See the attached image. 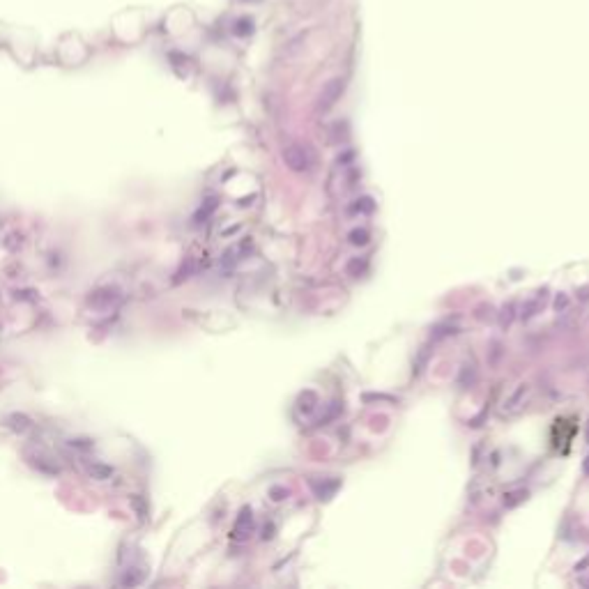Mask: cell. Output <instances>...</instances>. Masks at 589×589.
Here are the masks:
<instances>
[{
	"label": "cell",
	"instance_id": "5b68a950",
	"mask_svg": "<svg viewBox=\"0 0 589 589\" xmlns=\"http://www.w3.org/2000/svg\"><path fill=\"white\" fill-rule=\"evenodd\" d=\"M251 525H253L251 509H242V513H239V520H237V527H235V536H237V539H244V536L251 532Z\"/></svg>",
	"mask_w": 589,
	"mask_h": 589
},
{
	"label": "cell",
	"instance_id": "52a82bcc",
	"mask_svg": "<svg viewBox=\"0 0 589 589\" xmlns=\"http://www.w3.org/2000/svg\"><path fill=\"white\" fill-rule=\"evenodd\" d=\"M316 405H318V396L313 392H304L302 396H299V410L302 412H311Z\"/></svg>",
	"mask_w": 589,
	"mask_h": 589
},
{
	"label": "cell",
	"instance_id": "30bf717a",
	"mask_svg": "<svg viewBox=\"0 0 589 589\" xmlns=\"http://www.w3.org/2000/svg\"><path fill=\"white\" fill-rule=\"evenodd\" d=\"M373 198H369V196H364V198H359L357 200V205H355V212H373Z\"/></svg>",
	"mask_w": 589,
	"mask_h": 589
},
{
	"label": "cell",
	"instance_id": "5bb4252c",
	"mask_svg": "<svg viewBox=\"0 0 589 589\" xmlns=\"http://www.w3.org/2000/svg\"><path fill=\"white\" fill-rule=\"evenodd\" d=\"M578 299H580V302H589V286L578 288Z\"/></svg>",
	"mask_w": 589,
	"mask_h": 589
},
{
	"label": "cell",
	"instance_id": "7a4b0ae2",
	"mask_svg": "<svg viewBox=\"0 0 589 589\" xmlns=\"http://www.w3.org/2000/svg\"><path fill=\"white\" fill-rule=\"evenodd\" d=\"M343 90H345L343 78H332V81H327V83L322 85L320 95H318V101H316L318 113H327V111H332V106L341 99V95H343Z\"/></svg>",
	"mask_w": 589,
	"mask_h": 589
},
{
	"label": "cell",
	"instance_id": "4fadbf2b",
	"mask_svg": "<svg viewBox=\"0 0 589 589\" xmlns=\"http://www.w3.org/2000/svg\"><path fill=\"white\" fill-rule=\"evenodd\" d=\"M511 313H513V306H506V309H504V316H502V327H506V325L511 322V318H513Z\"/></svg>",
	"mask_w": 589,
	"mask_h": 589
},
{
	"label": "cell",
	"instance_id": "6da1fadb",
	"mask_svg": "<svg viewBox=\"0 0 589 589\" xmlns=\"http://www.w3.org/2000/svg\"><path fill=\"white\" fill-rule=\"evenodd\" d=\"M283 161L286 166L295 173H302V171H309L311 164H313V155L306 145H299V143H292L283 150Z\"/></svg>",
	"mask_w": 589,
	"mask_h": 589
},
{
	"label": "cell",
	"instance_id": "ba28073f",
	"mask_svg": "<svg viewBox=\"0 0 589 589\" xmlns=\"http://www.w3.org/2000/svg\"><path fill=\"white\" fill-rule=\"evenodd\" d=\"M523 500H527V490H513V493L504 495V506L506 509H513V506L520 504Z\"/></svg>",
	"mask_w": 589,
	"mask_h": 589
},
{
	"label": "cell",
	"instance_id": "2e32d148",
	"mask_svg": "<svg viewBox=\"0 0 589 589\" xmlns=\"http://www.w3.org/2000/svg\"><path fill=\"white\" fill-rule=\"evenodd\" d=\"M587 440H589V430H587Z\"/></svg>",
	"mask_w": 589,
	"mask_h": 589
},
{
	"label": "cell",
	"instance_id": "7c38bea8",
	"mask_svg": "<svg viewBox=\"0 0 589 589\" xmlns=\"http://www.w3.org/2000/svg\"><path fill=\"white\" fill-rule=\"evenodd\" d=\"M283 497H288V490L286 488H272V500L274 502H281Z\"/></svg>",
	"mask_w": 589,
	"mask_h": 589
},
{
	"label": "cell",
	"instance_id": "8fae6325",
	"mask_svg": "<svg viewBox=\"0 0 589 589\" xmlns=\"http://www.w3.org/2000/svg\"><path fill=\"white\" fill-rule=\"evenodd\" d=\"M569 306V297H566L564 292H560L557 295V299H555V311H562V309H566Z\"/></svg>",
	"mask_w": 589,
	"mask_h": 589
},
{
	"label": "cell",
	"instance_id": "9a60e30c",
	"mask_svg": "<svg viewBox=\"0 0 589 589\" xmlns=\"http://www.w3.org/2000/svg\"><path fill=\"white\" fill-rule=\"evenodd\" d=\"M583 472L589 476V456H587V458H585V463H583Z\"/></svg>",
	"mask_w": 589,
	"mask_h": 589
},
{
	"label": "cell",
	"instance_id": "9c48e42d",
	"mask_svg": "<svg viewBox=\"0 0 589 589\" xmlns=\"http://www.w3.org/2000/svg\"><path fill=\"white\" fill-rule=\"evenodd\" d=\"M364 269H366V260H364V258H355V260L348 262V274H350V276H359Z\"/></svg>",
	"mask_w": 589,
	"mask_h": 589
},
{
	"label": "cell",
	"instance_id": "8992f818",
	"mask_svg": "<svg viewBox=\"0 0 589 589\" xmlns=\"http://www.w3.org/2000/svg\"><path fill=\"white\" fill-rule=\"evenodd\" d=\"M348 239H350V244H355V246H366L371 239V232L366 230V228H355V230L348 235Z\"/></svg>",
	"mask_w": 589,
	"mask_h": 589
},
{
	"label": "cell",
	"instance_id": "3957f363",
	"mask_svg": "<svg viewBox=\"0 0 589 589\" xmlns=\"http://www.w3.org/2000/svg\"><path fill=\"white\" fill-rule=\"evenodd\" d=\"M527 396H530V385H518L516 392H513L504 403H502L500 414L502 417H511V414L520 412L523 410V405H525V400H527Z\"/></svg>",
	"mask_w": 589,
	"mask_h": 589
},
{
	"label": "cell",
	"instance_id": "277c9868",
	"mask_svg": "<svg viewBox=\"0 0 589 589\" xmlns=\"http://www.w3.org/2000/svg\"><path fill=\"white\" fill-rule=\"evenodd\" d=\"M311 488H313L318 500H329V497L336 493V488H339V481H336V479H322V483L311 481Z\"/></svg>",
	"mask_w": 589,
	"mask_h": 589
}]
</instances>
